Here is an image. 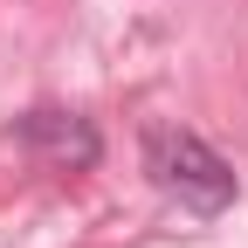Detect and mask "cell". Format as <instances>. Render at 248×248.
<instances>
[{"label": "cell", "mask_w": 248, "mask_h": 248, "mask_svg": "<svg viewBox=\"0 0 248 248\" xmlns=\"http://www.w3.org/2000/svg\"><path fill=\"white\" fill-rule=\"evenodd\" d=\"M14 138L35 152V159H48V166H97V131L76 117V110H28L21 124H14Z\"/></svg>", "instance_id": "7a4b0ae2"}, {"label": "cell", "mask_w": 248, "mask_h": 248, "mask_svg": "<svg viewBox=\"0 0 248 248\" xmlns=\"http://www.w3.org/2000/svg\"><path fill=\"white\" fill-rule=\"evenodd\" d=\"M145 172H152V186H159L166 200H179L186 214H200V221L228 214L234 193H241L234 166L200 131H179V124H152L145 131Z\"/></svg>", "instance_id": "6da1fadb"}]
</instances>
